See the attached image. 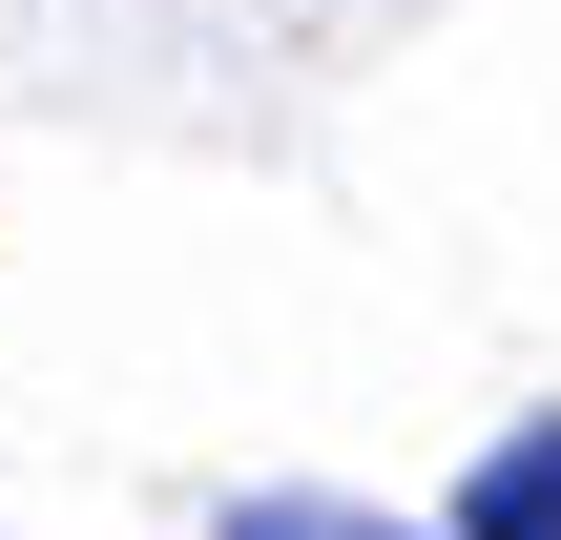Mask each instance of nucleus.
I'll list each match as a JSON object with an SVG mask.
<instances>
[{
    "label": "nucleus",
    "instance_id": "f257e3e1",
    "mask_svg": "<svg viewBox=\"0 0 561 540\" xmlns=\"http://www.w3.org/2000/svg\"><path fill=\"white\" fill-rule=\"evenodd\" d=\"M437 540H561V416H520V437L458 479V520H437Z\"/></svg>",
    "mask_w": 561,
    "mask_h": 540
},
{
    "label": "nucleus",
    "instance_id": "f03ea898",
    "mask_svg": "<svg viewBox=\"0 0 561 540\" xmlns=\"http://www.w3.org/2000/svg\"><path fill=\"white\" fill-rule=\"evenodd\" d=\"M229 540H416V520H354V499H229Z\"/></svg>",
    "mask_w": 561,
    "mask_h": 540
}]
</instances>
